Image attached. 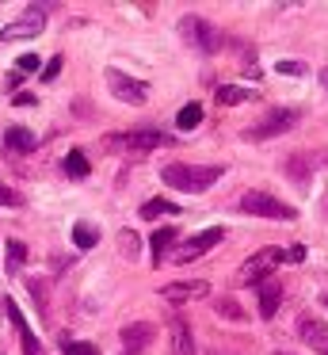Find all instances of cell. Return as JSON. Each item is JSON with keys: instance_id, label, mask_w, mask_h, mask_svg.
I'll return each mask as SVG.
<instances>
[{"instance_id": "1", "label": "cell", "mask_w": 328, "mask_h": 355, "mask_svg": "<svg viewBox=\"0 0 328 355\" xmlns=\"http://www.w3.org/2000/svg\"><path fill=\"white\" fill-rule=\"evenodd\" d=\"M221 172H225L221 164H183V161H175V164H164V168H160V180H164L168 187H175V191H183V195H198V191L218 184Z\"/></svg>"}, {"instance_id": "2", "label": "cell", "mask_w": 328, "mask_h": 355, "mask_svg": "<svg viewBox=\"0 0 328 355\" xmlns=\"http://www.w3.org/2000/svg\"><path fill=\"white\" fill-rule=\"evenodd\" d=\"M168 134L164 130H153V126H141V130H126V134H111V138H103L107 149H114V153H149V149H160L168 146Z\"/></svg>"}, {"instance_id": "3", "label": "cell", "mask_w": 328, "mask_h": 355, "mask_svg": "<svg viewBox=\"0 0 328 355\" xmlns=\"http://www.w3.org/2000/svg\"><path fill=\"white\" fill-rule=\"evenodd\" d=\"M241 214H252V218H271V222H294L297 210L286 207L282 199L267 191H244L241 195Z\"/></svg>"}, {"instance_id": "4", "label": "cell", "mask_w": 328, "mask_h": 355, "mask_svg": "<svg viewBox=\"0 0 328 355\" xmlns=\"http://www.w3.org/2000/svg\"><path fill=\"white\" fill-rule=\"evenodd\" d=\"M294 126H297V111L294 107H275V111H267L259 123L244 126L241 138L244 141H267V138H279V134L294 130Z\"/></svg>"}, {"instance_id": "5", "label": "cell", "mask_w": 328, "mask_h": 355, "mask_svg": "<svg viewBox=\"0 0 328 355\" xmlns=\"http://www.w3.org/2000/svg\"><path fill=\"white\" fill-rule=\"evenodd\" d=\"M180 35L187 46H195L198 54H218L221 50V31L214 24H206L202 16H183L180 19Z\"/></svg>"}, {"instance_id": "6", "label": "cell", "mask_w": 328, "mask_h": 355, "mask_svg": "<svg viewBox=\"0 0 328 355\" xmlns=\"http://www.w3.org/2000/svg\"><path fill=\"white\" fill-rule=\"evenodd\" d=\"M46 12H50V4H31V8L23 12L19 19H12V24L0 31V42L35 39V35H42V31H46Z\"/></svg>"}, {"instance_id": "7", "label": "cell", "mask_w": 328, "mask_h": 355, "mask_svg": "<svg viewBox=\"0 0 328 355\" xmlns=\"http://www.w3.org/2000/svg\"><path fill=\"white\" fill-rule=\"evenodd\" d=\"M279 263H282V248H259L252 260L241 263L236 279H241V286H259V283H264V275H271Z\"/></svg>"}, {"instance_id": "8", "label": "cell", "mask_w": 328, "mask_h": 355, "mask_svg": "<svg viewBox=\"0 0 328 355\" xmlns=\"http://www.w3.org/2000/svg\"><path fill=\"white\" fill-rule=\"evenodd\" d=\"M107 88L114 92V100L130 103V107H141V103L149 100V85H145V80L126 77L122 69H107Z\"/></svg>"}, {"instance_id": "9", "label": "cell", "mask_w": 328, "mask_h": 355, "mask_svg": "<svg viewBox=\"0 0 328 355\" xmlns=\"http://www.w3.org/2000/svg\"><path fill=\"white\" fill-rule=\"evenodd\" d=\"M221 241H225V230H221V225H210V230L195 233V237H187L180 248H175V263H191V260H198V256L210 252L214 245H221Z\"/></svg>"}, {"instance_id": "10", "label": "cell", "mask_w": 328, "mask_h": 355, "mask_svg": "<svg viewBox=\"0 0 328 355\" xmlns=\"http://www.w3.org/2000/svg\"><path fill=\"white\" fill-rule=\"evenodd\" d=\"M0 306H4L8 321H12L15 329H19V347H23V355H46V352H42V344H38V336L31 332V324H27V317H23V309L15 306L12 298H4Z\"/></svg>"}, {"instance_id": "11", "label": "cell", "mask_w": 328, "mask_h": 355, "mask_svg": "<svg viewBox=\"0 0 328 355\" xmlns=\"http://www.w3.org/2000/svg\"><path fill=\"white\" fill-rule=\"evenodd\" d=\"M153 336H157V329H153L149 321H134V324H126V329L119 332V340H122V355H141L145 347L153 344Z\"/></svg>"}, {"instance_id": "12", "label": "cell", "mask_w": 328, "mask_h": 355, "mask_svg": "<svg viewBox=\"0 0 328 355\" xmlns=\"http://www.w3.org/2000/svg\"><path fill=\"white\" fill-rule=\"evenodd\" d=\"M206 294H210V283H206V279L160 286V298H164V302H175V306H183V302H195V298H206Z\"/></svg>"}, {"instance_id": "13", "label": "cell", "mask_w": 328, "mask_h": 355, "mask_svg": "<svg viewBox=\"0 0 328 355\" xmlns=\"http://www.w3.org/2000/svg\"><path fill=\"white\" fill-rule=\"evenodd\" d=\"M297 336H302L309 347H317V352L328 355V329H325L320 321H313V317H302V321H297Z\"/></svg>"}, {"instance_id": "14", "label": "cell", "mask_w": 328, "mask_h": 355, "mask_svg": "<svg viewBox=\"0 0 328 355\" xmlns=\"http://www.w3.org/2000/svg\"><path fill=\"white\" fill-rule=\"evenodd\" d=\"M282 302V283L279 279H264L259 283V317H275Z\"/></svg>"}, {"instance_id": "15", "label": "cell", "mask_w": 328, "mask_h": 355, "mask_svg": "<svg viewBox=\"0 0 328 355\" xmlns=\"http://www.w3.org/2000/svg\"><path fill=\"white\" fill-rule=\"evenodd\" d=\"M168 355H195V340H191V329L183 321H172V347Z\"/></svg>"}, {"instance_id": "16", "label": "cell", "mask_w": 328, "mask_h": 355, "mask_svg": "<svg viewBox=\"0 0 328 355\" xmlns=\"http://www.w3.org/2000/svg\"><path fill=\"white\" fill-rule=\"evenodd\" d=\"M4 146L15 149V153H31V149H35V134H31L27 126H8V130H4Z\"/></svg>"}, {"instance_id": "17", "label": "cell", "mask_w": 328, "mask_h": 355, "mask_svg": "<svg viewBox=\"0 0 328 355\" xmlns=\"http://www.w3.org/2000/svg\"><path fill=\"white\" fill-rule=\"evenodd\" d=\"M137 214H141L145 222H157V218H168V214H183V210L175 207V202H168V199H145Z\"/></svg>"}, {"instance_id": "18", "label": "cell", "mask_w": 328, "mask_h": 355, "mask_svg": "<svg viewBox=\"0 0 328 355\" xmlns=\"http://www.w3.org/2000/svg\"><path fill=\"white\" fill-rule=\"evenodd\" d=\"M96 241H99V230H96V225H88V222H76V225H73V245L80 248V252L96 248Z\"/></svg>"}, {"instance_id": "19", "label": "cell", "mask_w": 328, "mask_h": 355, "mask_svg": "<svg viewBox=\"0 0 328 355\" xmlns=\"http://www.w3.org/2000/svg\"><path fill=\"white\" fill-rule=\"evenodd\" d=\"M172 241H175V230H157L153 233V241H149V248H153V263H160L168 256V248H172Z\"/></svg>"}, {"instance_id": "20", "label": "cell", "mask_w": 328, "mask_h": 355, "mask_svg": "<svg viewBox=\"0 0 328 355\" xmlns=\"http://www.w3.org/2000/svg\"><path fill=\"white\" fill-rule=\"evenodd\" d=\"M88 172H92V164H88V157H84V149H73V153L65 157V176L84 180Z\"/></svg>"}, {"instance_id": "21", "label": "cell", "mask_w": 328, "mask_h": 355, "mask_svg": "<svg viewBox=\"0 0 328 355\" xmlns=\"http://www.w3.org/2000/svg\"><path fill=\"white\" fill-rule=\"evenodd\" d=\"M27 263V245L23 241H8V275H19V268Z\"/></svg>"}, {"instance_id": "22", "label": "cell", "mask_w": 328, "mask_h": 355, "mask_svg": "<svg viewBox=\"0 0 328 355\" xmlns=\"http://www.w3.org/2000/svg\"><path fill=\"white\" fill-rule=\"evenodd\" d=\"M198 123H202V107H198V103H187V107H183L180 115H175V126H180L183 134H187V130H195Z\"/></svg>"}, {"instance_id": "23", "label": "cell", "mask_w": 328, "mask_h": 355, "mask_svg": "<svg viewBox=\"0 0 328 355\" xmlns=\"http://www.w3.org/2000/svg\"><path fill=\"white\" fill-rule=\"evenodd\" d=\"M61 355H99V347L84 340H61Z\"/></svg>"}, {"instance_id": "24", "label": "cell", "mask_w": 328, "mask_h": 355, "mask_svg": "<svg viewBox=\"0 0 328 355\" xmlns=\"http://www.w3.org/2000/svg\"><path fill=\"white\" fill-rule=\"evenodd\" d=\"M218 100L221 103H244V100H248V92H244V88H233V85H221L218 88Z\"/></svg>"}, {"instance_id": "25", "label": "cell", "mask_w": 328, "mask_h": 355, "mask_svg": "<svg viewBox=\"0 0 328 355\" xmlns=\"http://www.w3.org/2000/svg\"><path fill=\"white\" fill-rule=\"evenodd\" d=\"M218 313H221V317H229V321H244V309L236 306L233 298H218Z\"/></svg>"}, {"instance_id": "26", "label": "cell", "mask_w": 328, "mask_h": 355, "mask_svg": "<svg viewBox=\"0 0 328 355\" xmlns=\"http://www.w3.org/2000/svg\"><path fill=\"white\" fill-rule=\"evenodd\" d=\"M275 69H279L282 77H302V73H305V62H294V58H282V62H275Z\"/></svg>"}, {"instance_id": "27", "label": "cell", "mask_w": 328, "mask_h": 355, "mask_svg": "<svg viewBox=\"0 0 328 355\" xmlns=\"http://www.w3.org/2000/svg\"><path fill=\"white\" fill-rule=\"evenodd\" d=\"M286 172L297 180V184H302V180L309 176V161H305V157H294V161H286Z\"/></svg>"}, {"instance_id": "28", "label": "cell", "mask_w": 328, "mask_h": 355, "mask_svg": "<svg viewBox=\"0 0 328 355\" xmlns=\"http://www.w3.org/2000/svg\"><path fill=\"white\" fill-rule=\"evenodd\" d=\"M119 241H122V256H126V260H137V237H134V233L122 230Z\"/></svg>"}, {"instance_id": "29", "label": "cell", "mask_w": 328, "mask_h": 355, "mask_svg": "<svg viewBox=\"0 0 328 355\" xmlns=\"http://www.w3.org/2000/svg\"><path fill=\"white\" fill-rule=\"evenodd\" d=\"M302 260H305V245H290L282 252V263H302Z\"/></svg>"}, {"instance_id": "30", "label": "cell", "mask_w": 328, "mask_h": 355, "mask_svg": "<svg viewBox=\"0 0 328 355\" xmlns=\"http://www.w3.org/2000/svg\"><path fill=\"white\" fill-rule=\"evenodd\" d=\"M61 62H65V58H50V65H42V80H53V77H58V73H61Z\"/></svg>"}, {"instance_id": "31", "label": "cell", "mask_w": 328, "mask_h": 355, "mask_svg": "<svg viewBox=\"0 0 328 355\" xmlns=\"http://www.w3.org/2000/svg\"><path fill=\"white\" fill-rule=\"evenodd\" d=\"M31 291H35V302H38V309H42V313H46V291H42V283H38V279H31Z\"/></svg>"}, {"instance_id": "32", "label": "cell", "mask_w": 328, "mask_h": 355, "mask_svg": "<svg viewBox=\"0 0 328 355\" xmlns=\"http://www.w3.org/2000/svg\"><path fill=\"white\" fill-rule=\"evenodd\" d=\"M0 207H19V195H15V191H8L4 184H0Z\"/></svg>"}, {"instance_id": "33", "label": "cell", "mask_w": 328, "mask_h": 355, "mask_svg": "<svg viewBox=\"0 0 328 355\" xmlns=\"http://www.w3.org/2000/svg\"><path fill=\"white\" fill-rule=\"evenodd\" d=\"M38 62H42V58H35V54H23V58H19V69H23V73H35V69H38Z\"/></svg>"}, {"instance_id": "34", "label": "cell", "mask_w": 328, "mask_h": 355, "mask_svg": "<svg viewBox=\"0 0 328 355\" xmlns=\"http://www.w3.org/2000/svg\"><path fill=\"white\" fill-rule=\"evenodd\" d=\"M12 103H15V107H27V103H35V96H27V92H23V96H15Z\"/></svg>"}, {"instance_id": "35", "label": "cell", "mask_w": 328, "mask_h": 355, "mask_svg": "<svg viewBox=\"0 0 328 355\" xmlns=\"http://www.w3.org/2000/svg\"><path fill=\"white\" fill-rule=\"evenodd\" d=\"M320 85H325V88H328V69H325V73H320Z\"/></svg>"}, {"instance_id": "36", "label": "cell", "mask_w": 328, "mask_h": 355, "mask_svg": "<svg viewBox=\"0 0 328 355\" xmlns=\"http://www.w3.org/2000/svg\"><path fill=\"white\" fill-rule=\"evenodd\" d=\"M325 306H328V298H325Z\"/></svg>"}]
</instances>
